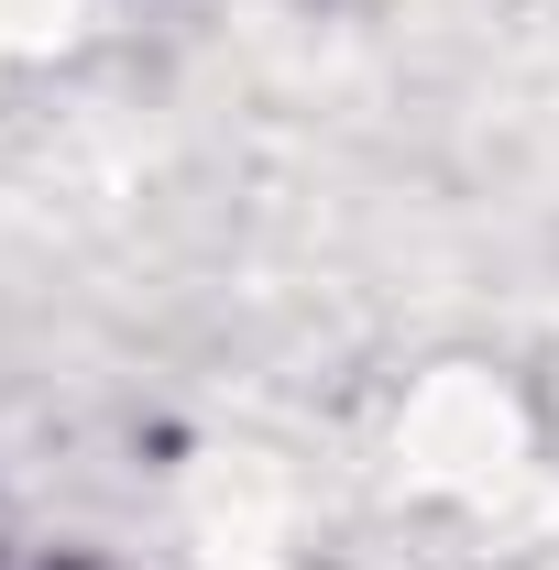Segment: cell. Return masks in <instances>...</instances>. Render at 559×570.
I'll use <instances>...</instances> for the list:
<instances>
[{
  "label": "cell",
  "mask_w": 559,
  "mask_h": 570,
  "mask_svg": "<svg viewBox=\"0 0 559 570\" xmlns=\"http://www.w3.org/2000/svg\"><path fill=\"white\" fill-rule=\"evenodd\" d=\"M67 570H88V560H67Z\"/></svg>",
  "instance_id": "6da1fadb"
}]
</instances>
